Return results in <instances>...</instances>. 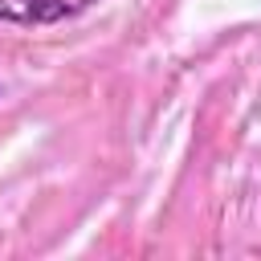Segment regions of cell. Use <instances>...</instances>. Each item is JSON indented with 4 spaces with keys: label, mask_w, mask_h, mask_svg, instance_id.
Wrapping results in <instances>:
<instances>
[{
    "label": "cell",
    "mask_w": 261,
    "mask_h": 261,
    "mask_svg": "<svg viewBox=\"0 0 261 261\" xmlns=\"http://www.w3.org/2000/svg\"><path fill=\"white\" fill-rule=\"evenodd\" d=\"M94 4L102 0H0V24H29V29L61 24L90 12Z\"/></svg>",
    "instance_id": "6da1fadb"
}]
</instances>
